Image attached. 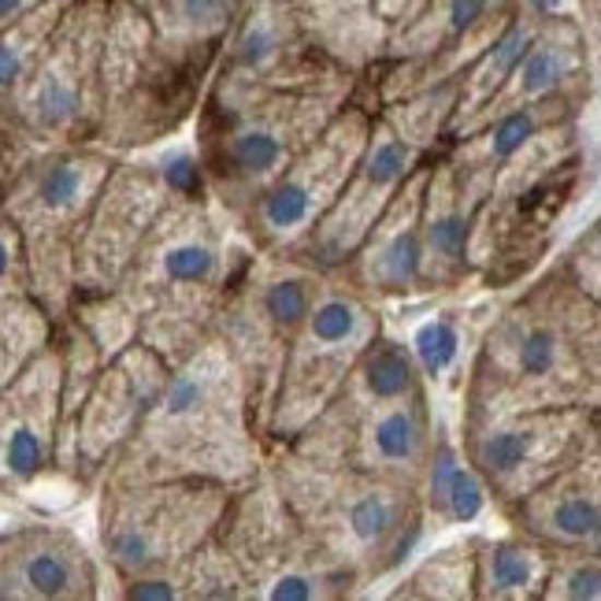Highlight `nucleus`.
Returning a JSON list of instances; mask_svg holds the SVG:
<instances>
[{
  "label": "nucleus",
  "instance_id": "4be33fe9",
  "mask_svg": "<svg viewBox=\"0 0 601 601\" xmlns=\"http://www.w3.org/2000/svg\"><path fill=\"white\" fill-rule=\"evenodd\" d=\"M475 550L479 539L435 550L390 590V598L409 601H464L475 598Z\"/></svg>",
  "mask_w": 601,
  "mask_h": 601
},
{
  "label": "nucleus",
  "instance_id": "9d476101",
  "mask_svg": "<svg viewBox=\"0 0 601 601\" xmlns=\"http://www.w3.org/2000/svg\"><path fill=\"white\" fill-rule=\"evenodd\" d=\"M223 546L238 561L252 598L264 601H334L353 598L345 579L327 565L313 534L300 528L268 464L234 494L220 528Z\"/></svg>",
  "mask_w": 601,
  "mask_h": 601
},
{
  "label": "nucleus",
  "instance_id": "423d86ee",
  "mask_svg": "<svg viewBox=\"0 0 601 601\" xmlns=\"http://www.w3.org/2000/svg\"><path fill=\"white\" fill-rule=\"evenodd\" d=\"M119 153L108 145H68L37 153L4 172V223L23 238L31 286L68 323L79 279V246Z\"/></svg>",
  "mask_w": 601,
  "mask_h": 601
},
{
  "label": "nucleus",
  "instance_id": "7ed1b4c3",
  "mask_svg": "<svg viewBox=\"0 0 601 601\" xmlns=\"http://www.w3.org/2000/svg\"><path fill=\"white\" fill-rule=\"evenodd\" d=\"M268 475L350 594L405 568L431 531L424 486L416 483L313 464L286 446L268 449Z\"/></svg>",
  "mask_w": 601,
  "mask_h": 601
},
{
  "label": "nucleus",
  "instance_id": "a878e982",
  "mask_svg": "<svg viewBox=\"0 0 601 601\" xmlns=\"http://www.w3.org/2000/svg\"><path fill=\"white\" fill-rule=\"evenodd\" d=\"M491 12V0H449L446 4V31L449 37L472 34L479 23Z\"/></svg>",
  "mask_w": 601,
  "mask_h": 601
},
{
  "label": "nucleus",
  "instance_id": "9b49d317",
  "mask_svg": "<svg viewBox=\"0 0 601 601\" xmlns=\"http://www.w3.org/2000/svg\"><path fill=\"white\" fill-rule=\"evenodd\" d=\"M375 111L368 105H345L323 134L268 186L252 209L241 215V231L257 252H290L308 238L319 220L338 204L372 142Z\"/></svg>",
  "mask_w": 601,
  "mask_h": 601
},
{
  "label": "nucleus",
  "instance_id": "ddd939ff",
  "mask_svg": "<svg viewBox=\"0 0 601 601\" xmlns=\"http://www.w3.org/2000/svg\"><path fill=\"white\" fill-rule=\"evenodd\" d=\"M584 420L576 409H528L460 424V449L505 512L571 468Z\"/></svg>",
  "mask_w": 601,
  "mask_h": 601
},
{
  "label": "nucleus",
  "instance_id": "393cba45",
  "mask_svg": "<svg viewBox=\"0 0 601 601\" xmlns=\"http://www.w3.org/2000/svg\"><path fill=\"white\" fill-rule=\"evenodd\" d=\"M546 594H561V598H571V601H590V598H601V561H584V565L568 568L565 576L550 568V584H546Z\"/></svg>",
  "mask_w": 601,
  "mask_h": 601
},
{
  "label": "nucleus",
  "instance_id": "f3484780",
  "mask_svg": "<svg viewBox=\"0 0 601 601\" xmlns=\"http://www.w3.org/2000/svg\"><path fill=\"white\" fill-rule=\"evenodd\" d=\"M431 164H420L390 201L387 215L375 223L361 249L350 257V264L334 271L361 294L387 305V300H405L412 294H424V197Z\"/></svg>",
  "mask_w": 601,
  "mask_h": 601
},
{
  "label": "nucleus",
  "instance_id": "f8f14e48",
  "mask_svg": "<svg viewBox=\"0 0 601 601\" xmlns=\"http://www.w3.org/2000/svg\"><path fill=\"white\" fill-rule=\"evenodd\" d=\"M167 379H172V361L142 338L108 356L60 449L56 475H68L79 491H93V486L101 491L111 460L145 424Z\"/></svg>",
  "mask_w": 601,
  "mask_h": 601
},
{
  "label": "nucleus",
  "instance_id": "b1692460",
  "mask_svg": "<svg viewBox=\"0 0 601 601\" xmlns=\"http://www.w3.org/2000/svg\"><path fill=\"white\" fill-rule=\"evenodd\" d=\"M234 8H238V0H175L178 23L197 37L220 34L231 23Z\"/></svg>",
  "mask_w": 601,
  "mask_h": 601
},
{
  "label": "nucleus",
  "instance_id": "1a4fd4ad",
  "mask_svg": "<svg viewBox=\"0 0 601 601\" xmlns=\"http://www.w3.org/2000/svg\"><path fill=\"white\" fill-rule=\"evenodd\" d=\"M379 308V300L361 294L345 279L327 275L313 313L286 353L283 379H279L275 405H271L268 449L290 446L331 405V398L342 390L361 356L372 350L375 338L387 334Z\"/></svg>",
  "mask_w": 601,
  "mask_h": 601
},
{
  "label": "nucleus",
  "instance_id": "6ab92c4d",
  "mask_svg": "<svg viewBox=\"0 0 601 601\" xmlns=\"http://www.w3.org/2000/svg\"><path fill=\"white\" fill-rule=\"evenodd\" d=\"M550 557L528 539H479L475 598H539L550 584Z\"/></svg>",
  "mask_w": 601,
  "mask_h": 601
},
{
  "label": "nucleus",
  "instance_id": "a211bd4d",
  "mask_svg": "<svg viewBox=\"0 0 601 601\" xmlns=\"http://www.w3.org/2000/svg\"><path fill=\"white\" fill-rule=\"evenodd\" d=\"M468 279H475L472 212L460 197L449 160L438 153L424 197V294H453Z\"/></svg>",
  "mask_w": 601,
  "mask_h": 601
},
{
  "label": "nucleus",
  "instance_id": "cd10ccee",
  "mask_svg": "<svg viewBox=\"0 0 601 601\" xmlns=\"http://www.w3.org/2000/svg\"><path fill=\"white\" fill-rule=\"evenodd\" d=\"M534 4H539V12H553V8H557V0H534Z\"/></svg>",
  "mask_w": 601,
  "mask_h": 601
},
{
  "label": "nucleus",
  "instance_id": "412c9836",
  "mask_svg": "<svg viewBox=\"0 0 601 601\" xmlns=\"http://www.w3.org/2000/svg\"><path fill=\"white\" fill-rule=\"evenodd\" d=\"M60 319L42 305L37 294L0 297V372L15 379L37 353H45L60 334Z\"/></svg>",
  "mask_w": 601,
  "mask_h": 601
},
{
  "label": "nucleus",
  "instance_id": "20e7f679",
  "mask_svg": "<svg viewBox=\"0 0 601 601\" xmlns=\"http://www.w3.org/2000/svg\"><path fill=\"white\" fill-rule=\"evenodd\" d=\"M438 438V412L431 401L409 342L382 334L342 390L286 449L327 468H353L424 486Z\"/></svg>",
  "mask_w": 601,
  "mask_h": 601
},
{
  "label": "nucleus",
  "instance_id": "dca6fc26",
  "mask_svg": "<svg viewBox=\"0 0 601 601\" xmlns=\"http://www.w3.org/2000/svg\"><path fill=\"white\" fill-rule=\"evenodd\" d=\"M105 571L71 528L49 520L8 523L0 539L4 601H93Z\"/></svg>",
  "mask_w": 601,
  "mask_h": 601
},
{
  "label": "nucleus",
  "instance_id": "aec40b11",
  "mask_svg": "<svg viewBox=\"0 0 601 601\" xmlns=\"http://www.w3.org/2000/svg\"><path fill=\"white\" fill-rule=\"evenodd\" d=\"M416 364L424 372V379L431 387H443L446 379H460L464 390L468 379V364H472V313H460V308H443V313H431L424 323H416V331L409 338Z\"/></svg>",
  "mask_w": 601,
  "mask_h": 601
},
{
  "label": "nucleus",
  "instance_id": "6e6552de",
  "mask_svg": "<svg viewBox=\"0 0 601 601\" xmlns=\"http://www.w3.org/2000/svg\"><path fill=\"white\" fill-rule=\"evenodd\" d=\"M323 283V271L300 264L294 257L252 252V260L234 279L220 323H215V334L231 345L234 361L246 372L252 412H257L264 443L286 353L297 331L305 327L308 313H313Z\"/></svg>",
  "mask_w": 601,
  "mask_h": 601
},
{
  "label": "nucleus",
  "instance_id": "bb28decb",
  "mask_svg": "<svg viewBox=\"0 0 601 601\" xmlns=\"http://www.w3.org/2000/svg\"><path fill=\"white\" fill-rule=\"evenodd\" d=\"M590 553H594V557L601 561V523H598V531L590 534Z\"/></svg>",
  "mask_w": 601,
  "mask_h": 601
},
{
  "label": "nucleus",
  "instance_id": "39448f33",
  "mask_svg": "<svg viewBox=\"0 0 601 601\" xmlns=\"http://www.w3.org/2000/svg\"><path fill=\"white\" fill-rule=\"evenodd\" d=\"M345 105L350 82L313 90H257L220 79L197 108L193 138L212 197L234 220H241Z\"/></svg>",
  "mask_w": 601,
  "mask_h": 601
},
{
  "label": "nucleus",
  "instance_id": "f03ea898",
  "mask_svg": "<svg viewBox=\"0 0 601 601\" xmlns=\"http://www.w3.org/2000/svg\"><path fill=\"white\" fill-rule=\"evenodd\" d=\"M268 464V443L252 412L249 382L220 334L172 368L145 424L111 460L108 483H204L246 486Z\"/></svg>",
  "mask_w": 601,
  "mask_h": 601
},
{
  "label": "nucleus",
  "instance_id": "2eb2a0df",
  "mask_svg": "<svg viewBox=\"0 0 601 601\" xmlns=\"http://www.w3.org/2000/svg\"><path fill=\"white\" fill-rule=\"evenodd\" d=\"M63 387H68V368H63V338L45 353H37L15 379L4 382L0 393V475H4V494L15 497L42 483L45 475H56L60 464V435H63Z\"/></svg>",
  "mask_w": 601,
  "mask_h": 601
},
{
  "label": "nucleus",
  "instance_id": "5701e85b",
  "mask_svg": "<svg viewBox=\"0 0 601 601\" xmlns=\"http://www.w3.org/2000/svg\"><path fill=\"white\" fill-rule=\"evenodd\" d=\"M486 505H491V486H486V479L479 475L464 457V464H460L453 486H449V494H446L443 512H438V520H435V531L457 528V523H475L479 516L486 512Z\"/></svg>",
  "mask_w": 601,
  "mask_h": 601
},
{
  "label": "nucleus",
  "instance_id": "0eeeda50",
  "mask_svg": "<svg viewBox=\"0 0 601 601\" xmlns=\"http://www.w3.org/2000/svg\"><path fill=\"white\" fill-rule=\"evenodd\" d=\"M238 491L204 479L101 486L97 539L116 584L134 576H175L215 539Z\"/></svg>",
  "mask_w": 601,
  "mask_h": 601
},
{
  "label": "nucleus",
  "instance_id": "f257e3e1",
  "mask_svg": "<svg viewBox=\"0 0 601 601\" xmlns=\"http://www.w3.org/2000/svg\"><path fill=\"white\" fill-rule=\"evenodd\" d=\"M252 252L241 223L212 190L175 193L111 297L127 308L138 338L175 368L215 334L234 279Z\"/></svg>",
  "mask_w": 601,
  "mask_h": 601
},
{
  "label": "nucleus",
  "instance_id": "4468645a",
  "mask_svg": "<svg viewBox=\"0 0 601 601\" xmlns=\"http://www.w3.org/2000/svg\"><path fill=\"white\" fill-rule=\"evenodd\" d=\"M175 197L164 175V160H119L108 175L79 246V279H74V305L90 297H105L127 275L130 260L145 234L153 231L160 212ZM71 305V308H74Z\"/></svg>",
  "mask_w": 601,
  "mask_h": 601
}]
</instances>
